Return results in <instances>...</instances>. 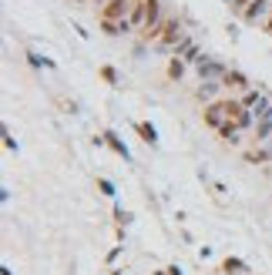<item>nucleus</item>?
Masks as SVG:
<instances>
[{"instance_id":"30","label":"nucleus","mask_w":272,"mask_h":275,"mask_svg":"<svg viewBox=\"0 0 272 275\" xmlns=\"http://www.w3.org/2000/svg\"><path fill=\"white\" fill-rule=\"evenodd\" d=\"M155 275H168V272H155Z\"/></svg>"},{"instance_id":"26","label":"nucleus","mask_w":272,"mask_h":275,"mask_svg":"<svg viewBox=\"0 0 272 275\" xmlns=\"http://www.w3.org/2000/svg\"><path fill=\"white\" fill-rule=\"evenodd\" d=\"M4 148H7V151H14V148H17V141L10 138V131H7V128H4Z\"/></svg>"},{"instance_id":"12","label":"nucleus","mask_w":272,"mask_h":275,"mask_svg":"<svg viewBox=\"0 0 272 275\" xmlns=\"http://www.w3.org/2000/svg\"><path fill=\"white\" fill-rule=\"evenodd\" d=\"M215 134L222 138L225 145H239V141H242V138H239V134H242V128H239V124H235V121H225L222 128L215 131Z\"/></svg>"},{"instance_id":"17","label":"nucleus","mask_w":272,"mask_h":275,"mask_svg":"<svg viewBox=\"0 0 272 275\" xmlns=\"http://www.w3.org/2000/svg\"><path fill=\"white\" fill-rule=\"evenodd\" d=\"M262 94H265V91H262V84H259V88H249V91H242V104H245L249 111H252V107H256L259 101H262Z\"/></svg>"},{"instance_id":"31","label":"nucleus","mask_w":272,"mask_h":275,"mask_svg":"<svg viewBox=\"0 0 272 275\" xmlns=\"http://www.w3.org/2000/svg\"><path fill=\"white\" fill-rule=\"evenodd\" d=\"M78 4H84V0H78Z\"/></svg>"},{"instance_id":"3","label":"nucleus","mask_w":272,"mask_h":275,"mask_svg":"<svg viewBox=\"0 0 272 275\" xmlns=\"http://www.w3.org/2000/svg\"><path fill=\"white\" fill-rule=\"evenodd\" d=\"M269 14H272V0H252V4L245 7V14H242V20H245L249 27H256V24L262 27Z\"/></svg>"},{"instance_id":"14","label":"nucleus","mask_w":272,"mask_h":275,"mask_svg":"<svg viewBox=\"0 0 272 275\" xmlns=\"http://www.w3.org/2000/svg\"><path fill=\"white\" fill-rule=\"evenodd\" d=\"M135 131L141 134V141H144V145H158V131H155V124L138 121V124H135Z\"/></svg>"},{"instance_id":"20","label":"nucleus","mask_w":272,"mask_h":275,"mask_svg":"<svg viewBox=\"0 0 272 275\" xmlns=\"http://www.w3.org/2000/svg\"><path fill=\"white\" fill-rule=\"evenodd\" d=\"M182 74H185V61L182 57H171L168 61V77L171 81H182Z\"/></svg>"},{"instance_id":"11","label":"nucleus","mask_w":272,"mask_h":275,"mask_svg":"<svg viewBox=\"0 0 272 275\" xmlns=\"http://www.w3.org/2000/svg\"><path fill=\"white\" fill-rule=\"evenodd\" d=\"M218 91H222V81H202L199 91H195V97H199V101H205V104H212V101L218 97Z\"/></svg>"},{"instance_id":"9","label":"nucleus","mask_w":272,"mask_h":275,"mask_svg":"<svg viewBox=\"0 0 272 275\" xmlns=\"http://www.w3.org/2000/svg\"><path fill=\"white\" fill-rule=\"evenodd\" d=\"M222 88H229V91H249V88H252V81H249L242 71H225Z\"/></svg>"},{"instance_id":"29","label":"nucleus","mask_w":272,"mask_h":275,"mask_svg":"<svg viewBox=\"0 0 272 275\" xmlns=\"http://www.w3.org/2000/svg\"><path fill=\"white\" fill-rule=\"evenodd\" d=\"M265 145H269V148H272V138H269V141H265Z\"/></svg>"},{"instance_id":"2","label":"nucleus","mask_w":272,"mask_h":275,"mask_svg":"<svg viewBox=\"0 0 272 275\" xmlns=\"http://www.w3.org/2000/svg\"><path fill=\"white\" fill-rule=\"evenodd\" d=\"M195 71H199V77H202V81H222L229 67H225V64H218L215 57L202 54V61H199V64H195Z\"/></svg>"},{"instance_id":"19","label":"nucleus","mask_w":272,"mask_h":275,"mask_svg":"<svg viewBox=\"0 0 272 275\" xmlns=\"http://www.w3.org/2000/svg\"><path fill=\"white\" fill-rule=\"evenodd\" d=\"M222 272L225 275H242V272H249V268H245V262H239V259H225L222 262Z\"/></svg>"},{"instance_id":"18","label":"nucleus","mask_w":272,"mask_h":275,"mask_svg":"<svg viewBox=\"0 0 272 275\" xmlns=\"http://www.w3.org/2000/svg\"><path fill=\"white\" fill-rule=\"evenodd\" d=\"M252 114H256V121H262V118H272V94H262V101L252 107Z\"/></svg>"},{"instance_id":"7","label":"nucleus","mask_w":272,"mask_h":275,"mask_svg":"<svg viewBox=\"0 0 272 275\" xmlns=\"http://www.w3.org/2000/svg\"><path fill=\"white\" fill-rule=\"evenodd\" d=\"M202 118H205V124L208 128H222L229 118H225V111H222V101H212V104H205V111H202Z\"/></svg>"},{"instance_id":"10","label":"nucleus","mask_w":272,"mask_h":275,"mask_svg":"<svg viewBox=\"0 0 272 275\" xmlns=\"http://www.w3.org/2000/svg\"><path fill=\"white\" fill-rule=\"evenodd\" d=\"M101 138H104V145L111 148V151L118 154V158H125V161H131V151H128V145H125V141H121V138L114 134V131H101Z\"/></svg>"},{"instance_id":"23","label":"nucleus","mask_w":272,"mask_h":275,"mask_svg":"<svg viewBox=\"0 0 272 275\" xmlns=\"http://www.w3.org/2000/svg\"><path fill=\"white\" fill-rule=\"evenodd\" d=\"M252 4V0H229V7H232V14H245V7Z\"/></svg>"},{"instance_id":"27","label":"nucleus","mask_w":272,"mask_h":275,"mask_svg":"<svg viewBox=\"0 0 272 275\" xmlns=\"http://www.w3.org/2000/svg\"><path fill=\"white\" fill-rule=\"evenodd\" d=\"M262 31H265V34H269V37H272V14L265 17V24H262Z\"/></svg>"},{"instance_id":"16","label":"nucleus","mask_w":272,"mask_h":275,"mask_svg":"<svg viewBox=\"0 0 272 275\" xmlns=\"http://www.w3.org/2000/svg\"><path fill=\"white\" fill-rule=\"evenodd\" d=\"M222 111H225V118H229V121H235V118L245 111V104H242V101H235V97H225V101H222Z\"/></svg>"},{"instance_id":"5","label":"nucleus","mask_w":272,"mask_h":275,"mask_svg":"<svg viewBox=\"0 0 272 275\" xmlns=\"http://www.w3.org/2000/svg\"><path fill=\"white\" fill-rule=\"evenodd\" d=\"M158 24H161V0H148V14H144V41H155V34H158Z\"/></svg>"},{"instance_id":"28","label":"nucleus","mask_w":272,"mask_h":275,"mask_svg":"<svg viewBox=\"0 0 272 275\" xmlns=\"http://www.w3.org/2000/svg\"><path fill=\"white\" fill-rule=\"evenodd\" d=\"M165 272H168V275H182V268H178V265H168Z\"/></svg>"},{"instance_id":"4","label":"nucleus","mask_w":272,"mask_h":275,"mask_svg":"<svg viewBox=\"0 0 272 275\" xmlns=\"http://www.w3.org/2000/svg\"><path fill=\"white\" fill-rule=\"evenodd\" d=\"M135 0H104L101 4V20H128Z\"/></svg>"},{"instance_id":"22","label":"nucleus","mask_w":272,"mask_h":275,"mask_svg":"<svg viewBox=\"0 0 272 275\" xmlns=\"http://www.w3.org/2000/svg\"><path fill=\"white\" fill-rule=\"evenodd\" d=\"M101 77L111 84V88H118V71H114L111 64H101Z\"/></svg>"},{"instance_id":"21","label":"nucleus","mask_w":272,"mask_h":275,"mask_svg":"<svg viewBox=\"0 0 272 275\" xmlns=\"http://www.w3.org/2000/svg\"><path fill=\"white\" fill-rule=\"evenodd\" d=\"M27 64H31V67H54V61H51V57L34 54V50H27Z\"/></svg>"},{"instance_id":"25","label":"nucleus","mask_w":272,"mask_h":275,"mask_svg":"<svg viewBox=\"0 0 272 275\" xmlns=\"http://www.w3.org/2000/svg\"><path fill=\"white\" fill-rule=\"evenodd\" d=\"M114 222H118V225H128V222H131V215H128L125 208H114Z\"/></svg>"},{"instance_id":"1","label":"nucleus","mask_w":272,"mask_h":275,"mask_svg":"<svg viewBox=\"0 0 272 275\" xmlns=\"http://www.w3.org/2000/svg\"><path fill=\"white\" fill-rule=\"evenodd\" d=\"M182 37H185V31H182V24H178V20H161V24H158V34H155L158 47H165V50H175L178 44H182Z\"/></svg>"},{"instance_id":"6","label":"nucleus","mask_w":272,"mask_h":275,"mask_svg":"<svg viewBox=\"0 0 272 275\" xmlns=\"http://www.w3.org/2000/svg\"><path fill=\"white\" fill-rule=\"evenodd\" d=\"M171 54H175V57H182L185 64H199V61H202V47L192 41V37H188V34L182 37V44H178V47L171 50Z\"/></svg>"},{"instance_id":"32","label":"nucleus","mask_w":272,"mask_h":275,"mask_svg":"<svg viewBox=\"0 0 272 275\" xmlns=\"http://www.w3.org/2000/svg\"><path fill=\"white\" fill-rule=\"evenodd\" d=\"M97 4H104V0H97Z\"/></svg>"},{"instance_id":"24","label":"nucleus","mask_w":272,"mask_h":275,"mask_svg":"<svg viewBox=\"0 0 272 275\" xmlns=\"http://www.w3.org/2000/svg\"><path fill=\"white\" fill-rule=\"evenodd\" d=\"M97 188H101V195H108V198H114V185H111V181H108V178H101V181H97Z\"/></svg>"},{"instance_id":"8","label":"nucleus","mask_w":272,"mask_h":275,"mask_svg":"<svg viewBox=\"0 0 272 275\" xmlns=\"http://www.w3.org/2000/svg\"><path fill=\"white\" fill-rule=\"evenodd\" d=\"M242 161H245V164H269L272 161V148L269 145L249 148V151H242Z\"/></svg>"},{"instance_id":"15","label":"nucleus","mask_w":272,"mask_h":275,"mask_svg":"<svg viewBox=\"0 0 272 275\" xmlns=\"http://www.w3.org/2000/svg\"><path fill=\"white\" fill-rule=\"evenodd\" d=\"M256 145H265V141H269L272 138V118H262V121H256Z\"/></svg>"},{"instance_id":"13","label":"nucleus","mask_w":272,"mask_h":275,"mask_svg":"<svg viewBox=\"0 0 272 275\" xmlns=\"http://www.w3.org/2000/svg\"><path fill=\"white\" fill-rule=\"evenodd\" d=\"M144 14H148V0H135L131 4V14H128L131 27H144Z\"/></svg>"}]
</instances>
